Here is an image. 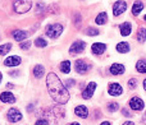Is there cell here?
<instances>
[{
  "label": "cell",
  "mask_w": 146,
  "mask_h": 125,
  "mask_svg": "<svg viewBox=\"0 0 146 125\" xmlns=\"http://www.w3.org/2000/svg\"><path fill=\"white\" fill-rule=\"evenodd\" d=\"M46 86L48 91L50 93L51 98L59 105H64L69 100V93L66 86L62 83V80L58 78L55 73H49L46 77Z\"/></svg>",
  "instance_id": "cell-1"
},
{
  "label": "cell",
  "mask_w": 146,
  "mask_h": 125,
  "mask_svg": "<svg viewBox=\"0 0 146 125\" xmlns=\"http://www.w3.org/2000/svg\"><path fill=\"white\" fill-rule=\"evenodd\" d=\"M31 7H32V1L31 0H15L13 3V9L18 14L27 13L31 9Z\"/></svg>",
  "instance_id": "cell-2"
},
{
  "label": "cell",
  "mask_w": 146,
  "mask_h": 125,
  "mask_svg": "<svg viewBox=\"0 0 146 125\" xmlns=\"http://www.w3.org/2000/svg\"><path fill=\"white\" fill-rule=\"evenodd\" d=\"M46 36H49L50 38H58L63 32V26L60 23H53V24L46 26L45 28Z\"/></svg>",
  "instance_id": "cell-3"
},
{
  "label": "cell",
  "mask_w": 146,
  "mask_h": 125,
  "mask_svg": "<svg viewBox=\"0 0 146 125\" xmlns=\"http://www.w3.org/2000/svg\"><path fill=\"white\" fill-rule=\"evenodd\" d=\"M127 9V4L126 1H123V0H119V1H115L113 5V14L115 15V17H118V15L123 14L124 12H126Z\"/></svg>",
  "instance_id": "cell-4"
},
{
  "label": "cell",
  "mask_w": 146,
  "mask_h": 125,
  "mask_svg": "<svg viewBox=\"0 0 146 125\" xmlns=\"http://www.w3.org/2000/svg\"><path fill=\"white\" fill-rule=\"evenodd\" d=\"M86 47V43L83 41H74L72 43V46L69 47V54L71 55H76V54H80L85 50Z\"/></svg>",
  "instance_id": "cell-5"
},
{
  "label": "cell",
  "mask_w": 146,
  "mask_h": 125,
  "mask_svg": "<svg viewBox=\"0 0 146 125\" xmlns=\"http://www.w3.org/2000/svg\"><path fill=\"white\" fill-rule=\"evenodd\" d=\"M7 118L8 120L10 121V123H17V121H19L21 119H22V114H21V111L18 110V109H10L9 111H8L7 114Z\"/></svg>",
  "instance_id": "cell-6"
},
{
  "label": "cell",
  "mask_w": 146,
  "mask_h": 125,
  "mask_svg": "<svg viewBox=\"0 0 146 125\" xmlns=\"http://www.w3.org/2000/svg\"><path fill=\"white\" fill-rule=\"evenodd\" d=\"M144 106H145L144 101L140 97H132L131 101H129V107L135 111H141L144 109Z\"/></svg>",
  "instance_id": "cell-7"
},
{
  "label": "cell",
  "mask_w": 146,
  "mask_h": 125,
  "mask_svg": "<svg viewBox=\"0 0 146 125\" xmlns=\"http://www.w3.org/2000/svg\"><path fill=\"white\" fill-rule=\"evenodd\" d=\"M74 69H76V72H77L78 74L83 75V74H86V73L88 72L90 65L86 64L83 60H77V61H76V64H74Z\"/></svg>",
  "instance_id": "cell-8"
},
{
  "label": "cell",
  "mask_w": 146,
  "mask_h": 125,
  "mask_svg": "<svg viewBox=\"0 0 146 125\" xmlns=\"http://www.w3.org/2000/svg\"><path fill=\"white\" fill-rule=\"evenodd\" d=\"M96 89V83L95 82H91L88 83V86L85 88V89L82 91V97L85 98V100H88V98L92 97L94 95V91Z\"/></svg>",
  "instance_id": "cell-9"
},
{
  "label": "cell",
  "mask_w": 146,
  "mask_h": 125,
  "mask_svg": "<svg viewBox=\"0 0 146 125\" xmlns=\"http://www.w3.org/2000/svg\"><path fill=\"white\" fill-rule=\"evenodd\" d=\"M108 91H109V95H110V96H115V97H117V96H121L122 95L123 88H122V86L118 84V83H110V84H109Z\"/></svg>",
  "instance_id": "cell-10"
},
{
  "label": "cell",
  "mask_w": 146,
  "mask_h": 125,
  "mask_svg": "<svg viewBox=\"0 0 146 125\" xmlns=\"http://www.w3.org/2000/svg\"><path fill=\"white\" fill-rule=\"evenodd\" d=\"M21 64V58L19 56H8L4 60L5 66H18Z\"/></svg>",
  "instance_id": "cell-11"
},
{
  "label": "cell",
  "mask_w": 146,
  "mask_h": 125,
  "mask_svg": "<svg viewBox=\"0 0 146 125\" xmlns=\"http://www.w3.org/2000/svg\"><path fill=\"white\" fill-rule=\"evenodd\" d=\"M0 100L4 103H14L15 102V97L12 92H3L0 95Z\"/></svg>",
  "instance_id": "cell-12"
},
{
  "label": "cell",
  "mask_w": 146,
  "mask_h": 125,
  "mask_svg": "<svg viewBox=\"0 0 146 125\" xmlns=\"http://www.w3.org/2000/svg\"><path fill=\"white\" fill-rule=\"evenodd\" d=\"M74 114L77 116H80V118L86 119L87 118V115H88V110H87V107H86L85 105H78L77 107L74 109Z\"/></svg>",
  "instance_id": "cell-13"
},
{
  "label": "cell",
  "mask_w": 146,
  "mask_h": 125,
  "mask_svg": "<svg viewBox=\"0 0 146 125\" xmlns=\"http://www.w3.org/2000/svg\"><path fill=\"white\" fill-rule=\"evenodd\" d=\"M91 50H92L94 54L100 55V54H104V51L106 50V46H105V43H103V42H95L92 45V47H91Z\"/></svg>",
  "instance_id": "cell-14"
},
{
  "label": "cell",
  "mask_w": 146,
  "mask_h": 125,
  "mask_svg": "<svg viewBox=\"0 0 146 125\" xmlns=\"http://www.w3.org/2000/svg\"><path fill=\"white\" fill-rule=\"evenodd\" d=\"M110 73L113 75H121V74H123L124 73V66H123V64H113L110 66Z\"/></svg>",
  "instance_id": "cell-15"
},
{
  "label": "cell",
  "mask_w": 146,
  "mask_h": 125,
  "mask_svg": "<svg viewBox=\"0 0 146 125\" xmlns=\"http://www.w3.org/2000/svg\"><path fill=\"white\" fill-rule=\"evenodd\" d=\"M119 31H121V35L122 36H129L131 35V31H132V26L131 23H122L119 26Z\"/></svg>",
  "instance_id": "cell-16"
},
{
  "label": "cell",
  "mask_w": 146,
  "mask_h": 125,
  "mask_svg": "<svg viewBox=\"0 0 146 125\" xmlns=\"http://www.w3.org/2000/svg\"><path fill=\"white\" fill-rule=\"evenodd\" d=\"M13 37H14V40H17V41H23L28 37V32L22 31V30H17L13 32Z\"/></svg>",
  "instance_id": "cell-17"
},
{
  "label": "cell",
  "mask_w": 146,
  "mask_h": 125,
  "mask_svg": "<svg viewBox=\"0 0 146 125\" xmlns=\"http://www.w3.org/2000/svg\"><path fill=\"white\" fill-rule=\"evenodd\" d=\"M106 20H108V14H106L105 12H103V13H99V15L95 18V22H96V24H99V26H103V24H105V23H106Z\"/></svg>",
  "instance_id": "cell-18"
},
{
  "label": "cell",
  "mask_w": 146,
  "mask_h": 125,
  "mask_svg": "<svg viewBox=\"0 0 146 125\" xmlns=\"http://www.w3.org/2000/svg\"><path fill=\"white\" fill-rule=\"evenodd\" d=\"M44 74H45V69H44L42 65L37 64L35 68H33V75H35L36 78H41V77H44Z\"/></svg>",
  "instance_id": "cell-19"
},
{
  "label": "cell",
  "mask_w": 146,
  "mask_h": 125,
  "mask_svg": "<svg viewBox=\"0 0 146 125\" xmlns=\"http://www.w3.org/2000/svg\"><path fill=\"white\" fill-rule=\"evenodd\" d=\"M142 9H144V4H142L141 1H136L133 4V7H132V14H133V15H139L140 13L142 12Z\"/></svg>",
  "instance_id": "cell-20"
},
{
  "label": "cell",
  "mask_w": 146,
  "mask_h": 125,
  "mask_svg": "<svg viewBox=\"0 0 146 125\" xmlns=\"http://www.w3.org/2000/svg\"><path fill=\"white\" fill-rule=\"evenodd\" d=\"M117 51H119L121 54H127L129 51L128 42H119L118 45H117Z\"/></svg>",
  "instance_id": "cell-21"
},
{
  "label": "cell",
  "mask_w": 146,
  "mask_h": 125,
  "mask_svg": "<svg viewBox=\"0 0 146 125\" xmlns=\"http://www.w3.org/2000/svg\"><path fill=\"white\" fill-rule=\"evenodd\" d=\"M137 40L140 41V43H144L146 41V28H144V27L139 28V32H137Z\"/></svg>",
  "instance_id": "cell-22"
},
{
  "label": "cell",
  "mask_w": 146,
  "mask_h": 125,
  "mask_svg": "<svg viewBox=\"0 0 146 125\" xmlns=\"http://www.w3.org/2000/svg\"><path fill=\"white\" fill-rule=\"evenodd\" d=\"M136 70L140 73H146V60H139L136 64Z\"/></svg>",
  "instance_id": "cell-23"
},
{
  "label": "cell",
  "mask_w": 146,
  "mask_h": 125,
  "mask_svg": "<svg viewBox=\"0 0 146 125\" xmlns=\"http://www.w3.org/2000/svg\"><path fill=\"white\" fill-rule=\"evenodd\" d=\"M60 70L64 73V74H68L69 72H71V63L69 61H63L60 64Z\"/></svg>",
  "instance_id": "cell-24"
},
{
  "label": "cell",
  "mask_w": 146,
  "mask_h": 125,
  "mask_svg": "<svg viewBox=\"0 0 146 125\" xmlns=\"http://www.w3.org/2000/svg\"><path fill=\"white\" fill-rule=\"evenodd\" d=\"M10 49H12V45H10V43H4V45H1L0 46V55L8 54L10 51Z\"/></svg>",
  "instance_id": "cell-25"
},
{
  "label": "cell",
  "mask_w": 146,
  "mask_h": 125,
  "mask_svg": "<svg viewBox=\"0 0 146 125\" xmlns=\"http://www.w3.org/2000/svg\"><path fill=\"white\" fill-rule=\"evenodd\" d=\"M35 45L37 46V47H45V46H48V42H46L44 38L37 37V38L35 40Z\"/></svg>",
  "instance_id": "cell-26"
},
{
  "label": "cell",
  "mask_w": 146,
  "mask_h": 125,
  "mask_svg": "<svg viewBox=\"0 0 146 125\" xmlns=\"http://www.w3.org/2000/svg\"><path fill=\"white\" fill-rule=\"evenodd\" d=\"M118 109H119V103H117V102H110V103L108 105V110L111 111V113L117 111Z\"/></svg>",
  "instance_id": "cell-27"
},
{
  "label": "cell",
  "mask_w": 146,
  "mask_h": 125,
  "mask_svg": "<svg viewBox=\"0 0 146 125\" xmlns=\"http://www.w3.org/2000/svg\"><path fill=\"white\" fill-rule=\"evenodd\" d=\"M86 33H87L88 36H96L99 35V31L96 30V28H92V27H88L87 30H86Z\"/></svg>",
  "instance_id": "cell-28"
},
{
  "label": "cell",
  "mask_w": 146,
  "mask_h": 125,
  "mask_svg": "<svg viewBox=\"0 0 146 125\" xmlns=\"http://www.w3.org/2000/svg\"><path fill=\"white\" fill-rule=\"evenodd\" d=\"M136 84H137V79H136V78H132V79L128 80V87L131 88V89L136 88Z\"/></svg>",
  "instance_id": "cell-29"
},
{
  "label": "cell",
  "mask_w": 146,
  "mask_h": 125,
  "mask_svg": "<svg viewBox=\"0 0 146 125\" xmlns=\"http://www.w3.org/2000/svg\"><path fill=\"white\" fill-rule=\"evenodd\" d=\"M30 46H31L30 41H25V42L21 43V49H22V50H28V49H30Z\"/></svg>",
  "instance_id": "cell-30"
},
{
  "label": "cell",
  "mask_w": 146,
  "mask_h": 125,
  "mask_svg": "<svg viewBox=\"0 0 146 125\" xmlns=\"http://www.w3.org/2000/svg\"><path fill=\"white\" fill-rule=\"evenodd\" d=\"M45 8H46L45 4H42V3H38V5L36 7V13H41V10L45 9Z\"/></svg>",
  "instance_id": "cell-31"
},
{
  "label": "cell",
  "mask_w": 146,
  "mask_h": 125,
  "mask_svg": "<svg viewBox=\"0 0 146 125\" xmlns=\"http://www.w3.org/2000/svg\"><path fill=\"white\" fill-rule=\"evenodd\" d=\"M76 84V80L74 79H67L66 80V87H73Z\"/></svg>",
  "instance_id": "cell-32"
},
{
  "label": "cell",
  "mask_w": 146,
  "mask_h": 125,
  "mask_svg": "<svg viewBox=\"0 0 146 125\" xmlns=\"http://www.w3.org/2000/svg\"><path fill=\"white\" fill-rule=\"evenodd\" d=\"M74 23L76 24H80L81 23V14L80 13H76L74 14Z\"/></svg>",
  "instance_id": "cell-33"
},
{
  "label": "cell",
  "mask_w": 146,
  "mask_h": 125,
  "mask_svg": "<svg viewBox=\"0 0 146 125\" xmlns=\"http://www.w3.org/2000/svg\"><path fill=\"white\" fill-rule=\"evenodd\" d=\"M36 125H49V123L46 119H40V120L36 121Z\"/></svg>",
  "instance_id": "cell-34"
},
{
  "label": "cell",
  "mask_w": 146,
  "mask_h": 125,
  "mask_svg": "<svg viewBox=\"0 0 146 125\" xmlns=\"http://www.w3.org/2000/svg\"><path fill=\"white\" fill-rule=\"evenodd\" d=\"M122 114H123V116H127V118H128V116H131V114H129L128 110H126V109H123V110H122Z\"/></svg>",
  "instance_id": "cell-35"
},
{
  "label": "cell",
  "mask_w": 146,
  "mask_h": 125,
  "mask_svg": "<svg viewBox=\"0 0 146 125\" xmlns=\"http://www.w3.org/2000/svg\"><path fill=\"white\" fill-rule=\"evenodd\" d=\"M123 125H135V124L132 123V121H126V123H124Z\"/></svg>",
  "instance_id": "cell-36"
},
{
  "label": "cell",
  "mask_w": 146,
  "mask_h": 125,
  "mask_svg": "<svg viewBox=\"0 0 146 125\" xmlns=\"http://www.w3.org/2000/svg\"><path fill=\"white\" fill-rule=\"evenodd\" d=\"M9 74H10V75H12V77H14V75H17V74H18V73H17V72H10V73H9Z\"/></svg>",
  "instance_id": "cell-37"
},
{
  "label": "cell",
  "mask_w": 146,
  "mask_h": 125,
  "mask_svg": "<svg viewBox=\"0 0 146 125\" xmlns=\"http://www.w3.org/2000/svg\"><path fill=\"white\" fill-rule=\"evenodd\" d=\"M7 87H8V88H13V83H8Z\"/></svg>",
  "instance_id": "cell-38"
},
{
  "label": "cell",
  "mask_w": 146,
  "mask_h": 125,
  "mask_svg": "<svg viewBox=\"0 0 146 125\" xmlns=\"http://www.w3.org/2000/svg\"><path fill=\"white\" fill-rule=\"evenodd\" d=\"M32 109H33V105H30V106H28L27 110H28V111H32Z\"/></svg>",
  "instance_id": "cell-39"
},
{
  "label": "cell",
  "mask_w": 146,
  "mask_h": 125,
  "mask_svg": "<svg viewBox=\"0 0 146 125\" xmlns=\"http://www.w3.org/2000/svg\"><path fill=\"white\" fill-rule=\"evenodd\" d=\"M100 125H110V123H109V121H104V123L100 124Z\"/></svg>",
  "instance_id": "cell-40"
},
{
  "label": "cell",
  "mask_w": 146,
  "mask_h": 125,
  "mask_svg": "<svg viewBox=\"0 0 146 125\" xmlns=\"http://www.w3.org/2000/svg\"><path fill=\"white\" fill-rule=\"evenodd\" d=\"M144 89H145V91H146V79H145V80H144Z\"/></svg>",
  "instance_id": "cell-41"
},
{
  "label": "cell",
  "mask_w": 146,
  "mask_h": 125,
  "mask_svg": "<svg viewBox=\"0 0 146 125\" xmlns=\"http://www.w3.org/2000/svg\"><path fill=\"white\" fill-rule=\"evenodd\" d=\"M69 125H81V124H78V123H71Z\"/></svg>",
  "instance_id": "cell-42"
},
{
  "label": "cell",
  "mask_w": 146,
  "mask_h": 125,
  "mask_svg": "<svg viewBox=\"0 0 146 125\" xmlns=\"http://www.w3.org/2000/svg\"><path fill=\"white\" fill-rule=\"evenodd\" d=\"M1 78H3V75H1V73H0V82H1Z\"/></svg>",
  "instance_id": "cell-43"
},
{
  "label": "cell",
  "mask_w": 146,
  "mask_h": 125,
  "mask_svg": "<svg viewBox=\"0 0 146 125\" xmlns=\"http://www.w3.org/2000/svg\"><path fill=\"white\" fill-rule=\"evenodd\" d=\"M144 121H145V123H146V114H145V118H144Z\"/></svg>",
  "instance_id": "cell-44"
},
{
  "label": "cell",
  "mask_w": 146,
  "mask_h": 125,
  "mask_svg": "<svg viewBox=\"0 0 146 125\" xmlns=\"http://www.w3.org/2000/svg\"><path fill=\"white\" fill-rule=\"evenodd\" d=\"M144 19H145V20H146V15H145V17H144Z\"/></svg>",
  "instance_id": "cell-45"
}]
</instances>
